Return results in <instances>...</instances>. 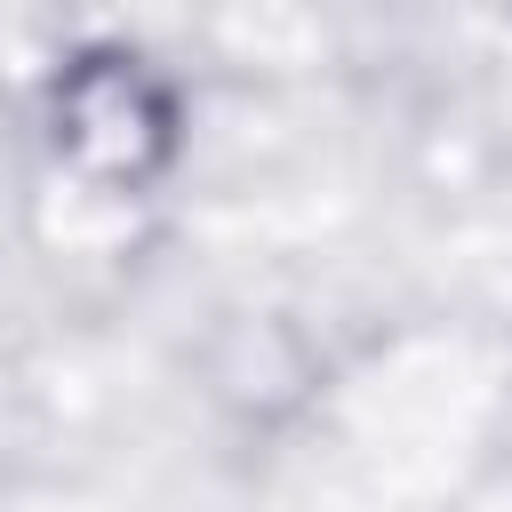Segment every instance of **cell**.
<instances>
[{
  "mask_svg": "<svg viewBox=\"0 0 512 512\" xmlns=\"http://www.w3.org/2000/svg\"><path fill=\"white\" fill-rule=\"evenodd\" d=\"M40 136L72 192L144 200V192H160V176L184 152V96L152 56L120 48V40H88L48 72Z\"/></svg>",
  "mask_w": 512,
  "mask_h": 512,
  "instance_id": "1",
  "label": "cell"
},
{
  "mask_svg": "<svg viewBox=\"0 0 512 512\" xmlns=\"http://www.w3.org/2000/svg\"><path fill=\"white\" fill-rule=\"evenodd\" d=\"M200 384H208V400H216L232 424L280 432V424H296V416L312 408V392H320V344H312L304 320L280 312V304H232V312L208 328V344H200Z\"/></svg>",
  "mask_w": 512,
  "mask_h": 512,
  "instance_id": "2",
  "label": "cell"
}]
</instances>
